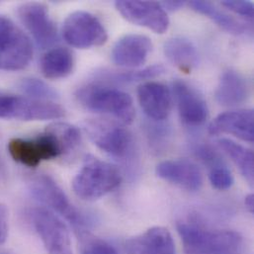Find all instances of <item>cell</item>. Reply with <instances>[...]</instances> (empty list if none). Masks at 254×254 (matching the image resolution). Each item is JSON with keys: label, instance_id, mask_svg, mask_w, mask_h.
<instances>
[{"label": "cell", "instance_id": "obj_26", "mask_svg": "<svg viewBox=\"0 0 254 254\" xmlns=\"http://www.w3.org/2000/svg\"><path fill=\"white\" fill-rule=\"evenodd\" d=\"M49 128L58 136L60 139L64 154L73 151L77 148L81 142L80 131L73 125L67 123H55L49 126Z\"/></svg>", "mask_w": 254, "mask_h": 254}, {"label": "cell", "instance_id": "obj_17", "mask_svg": "<svg viewBox=\"0 0 254 254\" xmlns=\"http://www.w3.org/2000/svg\"><path fill=\"white\" fill-rule=\"evenodd\" d=\"M213 135L232 134L244 141H254V113L251 109L225 112L216 117L209 126Z\"/></svg>", "mask_w": 254, "mask_h": 254}, {"label": "cell", "instance_id": "obj_7", "mask_svg": "<svg viewBox=\"0 0 254 254\" xmlns=\"http://www.w3.org/2000/svg\"><path fill=\"white\" fill-rule=\"evenodd\" d=\"M65 116L64 109L54 101L28 96L0 95V118L20 121L57 120Z\"/></svg>", "mask_w": 254, "mask_h": 254}, {"label": "cell", "instance_id": "obj_8", "mask_svg": "<svg viewBox=\"0 0 254 254\" xmlns=\"http://www.w3.org/2000/svg\"><path fill=\"white\" fill-rule=\"evenodd\" d=\"M64 41L77 49H89L104 45L108 34L93 14L86 11H75L69 14L63 25Z\"/></svg>", "mask_w": 254, "mask_h": 254}, {"label": "cell", "instance_id": "obj_6", "mask_svg": "<svg viewBox=\"0 0 254 254\" xmlns=\"http://www.w3.org/2000/svg\"><path fill=\"white\" fill-rule=\"evenodd\" d=\"M8 152L16 162L27 167H37L42 161L64 154L60 139L49 127L35 138H12L8 143Z\"/></svg>", "mask_w": 254, "mask_h": 254}, {"label": "cell", "instance_id": "obj_24", "mask_svg": "<svg viewBox=\"0 0 254 254\" xmlns=\"http://www.w3.org/2000/svg\"><path fill=\"white\" fill-rule=\"evenodd\" d=\"M165 71L164 67L160 64H153L143 69L127 70V71H104L101 72L97 78L100 83L104 84H126L136 81L148 80L160 76Z\"/></svg>", "mask_w": 254, "mask_h": 254}, {"label": "cell", "instance_id": "obj_23", "mask_svg": "<svg viewBox=\"0 0 254 254\" xmlns=\"http://www.w3.org/2000/svg\"><path fill=\"white\" fill-rule=\"evenodd\" d=\"M218 144L238 166L242 175L253 186L254 183V151L230 138H221Z\"/></svg>", "mask_w": 254, "mask_h": 254}, {"label": "cell", "instance_id": "obj_4", "mask_svg": "<svg viewBox=\"0 0 254 254\" xmlns=\"http://www.w3.org/2000/svg\"><path fill=\"white\" fill-rule=\"evenodd\" d=\"M31 190L35 198L50 208L49 210L64 218L78 232H83V229L89 227L88 217L72 205L64 190L51 176L40 175L34 178Z\"/></svg>", "mask_w": 254, "mask_h": 254}, {"label": "cell", "instance_id": "obj_5", "mask_svg": "<svg viewBox=\"0 0 254 254\" xmlns=\"http://www.w3.org/2000/svg\"><path fill=\"white\" fill-rule=\"evenodd\" d=\"M33 59L30 38L10 19L0 16V69L20 70Z\"/></svg>", "mask_w": 254, "mask_h": 254}, {"label": "cell", "instance_id": "obj_28", "mask_svg": "<svg viewBox=\"0 0 254 254\" xmlns=\"http://www.w3.org/2000/svg\"><path fill=\"white\" fill-rule=\"evenodd\" d=\"M81 254H118L114 247L99 239H85L81 247Z\"/></svg>", "mask_w": 254, "mask_h": 254}, {"label": "cell", "instance_id": "obj_2", "mask_svg": "<svg viewBox=\"0 0 254 254\" xmlns=\"http://www.w3.org/2000/svg\"><path fill=\"white\" fill-rule=\"evenodd\" d=\"M76 98L85 109L112 116L128 125L135 116L132 98L127 92L108 84L95 82L78 89Z\"/></svg>", "mask_w": 254, "mask_h": 254}, {"label": "cell", "instance_id": "obj_14", "mask_svg": "<svg viewBox=\"0 0 254 254\" xmlns=\"http://www.w3.org/2000/svg\"><path fill=\"white\" fill-rule=\"evenodd\" d=\"M136 94L140 108L149 119L160 122L168 118L172 108V93L166 85L146 81L138 86Z\"/></svg>", "mask_w": 254, "mask_h": 254}, {"label": "cell", "instance_id": "obj_33", "mask_svg": "<svg viewBox=\"0 0 254 254\" xmlns=\"http://www.w3.org/2000/svg\"><path fill=\"white\" fill-rule=\"evenodd\" d=\"M0 254H9L8 253H0Z\"/></svg>", "mask_w": 254, "mask_h": 254}, {"label": "cell", "instance_id": "obj_10", "mask_svg": "<svg viewBox=\"0 0 254 254\" xmlns=\"http://www.w3.org/2000/svg\"><path fill=\"white\" fill-rule=\"evenodd\" d=\"M31 218L48 254H72L69 231L54 212L37 208L32 211Z\"/></svg>", "mask_w": 254, "mask_h": 254}, {"label": "cell", "instance_id": "obj_16", "mask_svg": "<svg viewBox=\"0 0 254 254\" xmlns=\"http://www.w3.org/2000/svg\"><path fill=\"white\" fill-rule=\"evenodd\" d=\"M152 50L151 40L138 34L122 37L112 50L113 62L122 67L136 68L145 64Z\"/></svg>", "mask_w": 254, "mask_h": 254}, {"label": "cell", "instance_id": "obj_32", "mask_svg": "<svg viewBox=\"0 0 254 254\" xmlns=\"http://www.w3.org/2000/svg\"><path fill=\"white\" fill-rule=\"evenodd\" d=\"M245 204H246V207L248 209V211L251 213V214H254V194H250L246 197V200H245Z\"/></svg>", "mask_w": 254, "mask_h": 254}, {"label": "cell", "instance_id": "obj_3", "mask_svg": "<svg viewBox=\"0 0 254 254\" xmlns=\"http://www.w3.org/2000/svg\"><path fill=\"white\" fill-rule=\"evenodd\" d=\"M121 182V172L115 165L89 157L73 178L72 189L77 197L92 201L109 194Z\"/></svg>", "mask_w": 254, "mask_h": 254}, {"label": "cell", "instance_id": "obj_20", "mask_svg": "<svg viewBox=\"0 0 254 254\" xmlns=\"http://www.w3.org/2000/svg\"><path fill=\"white\" fill-rule=\"evenodd\" d=\"M167 60L182 72L190 73L199 64V54L192 41L184 37L168 39L163 47Z\"/></svg>", "mask_w": 254, "mask_h": 254}, {"label": "cell", "instance_id": "obj_22", "mask_svg": "<svg viewBox=\"0 0 254 254\" xmlns=\"http://www.w3.org/2000/svg\"><path fill=\"white\" fill-rule=\"evenodd\" d=\"M189 5L194 11L207 16L230 34L241 36L247 34L249 31V28L244 23H241L209 1H191Z\"/></svg>", "mask_w": 254, "mask_h": 254}, {"label": "cell", "instance_id": "obj_29", "mask_svg": "<svg viewBox=\"0 0 254 254\" xmlns=\"http://www.w3.org/2000/svg\"><path fill=\"white\" fill-rule=\"evenodd\" d=\"M222 5L236 14L244 16L250 20L254 19V6L251 1L225 0L222 2Z\"/></svg>", "mask_w": 254, "mask_h": 254}, {"label": "cell", "instance_id": "obj_9", "mask_svg": "<svg viewBox=\"0 0 254 254\" xmlns=\"http://www.w3.org/2000/svg\"><path fill=\"white\" fill-rule=\"evenodd\" d=\"M84 128L93 143L105 153L120 159H126L131 154L133 138L130 131L107 121H86Z\"/></svg>", "mask_w": 254, "mask_h": 254}, {"label": "cell", "instance_id": "obj_19", "mask_svg": "<svg viewBox=\"0 0 254 254\" xmlns=\"http://www.w3.org/2000/svg\"><path fill=\"white\" fill-rule=\"evenodd\" d=\"M250 96V85L246 77L240 72L229 69L225 71L215 91L216 101L226 107L243 104Z\"/></svg>", "mask_w": 254, "mask_h": 254}, {"label": "cell", "instance_id": "obj_31", "mask_svg": "<svg viewBox=\"0 0 254 254\" xmlns=\"http://www.w3.org/2000/svg\"><path fill=\"white\" fill-rule=\"evenodd\" d=\"M160 4L165 11H176L185 5V1H163Z\"/></svg>", "mask_w": 254, "mask_h": 254}, {"label": "cell", "instance_id": "obj_15", "mask_svg": "<svg viewBox=\"0 0 254 254\" xmlns=\"http://www.w3.org/2000/svg\"><path fill=\"white\" fill-rule=\"evenodd\" d=\"M155 172L162 180L187 191H198L203 185L200 168L187 159L164 160L157 164Z\"/></svg>", "mask_w": 254, "mask_h": 254}, {"label": "cell", "instance_id": "obj_27", "mask_svg": "<svg viewBox=\"0 0 254 254\" xmlns=\"http://www.w3.org/2000/svg\"><path fill=\"white\" fill-rule=\"evenodd\" d=\"M209 180L211 185L219 191L230 189L235 182L232 172L225 164L212 167L209 173Z\"/></svg>", "mask_w": 254, "mask_h": 254}, {"label": "cell", "instance_id": "obj_18", "mask_svg": "<svg viewBox=\"0 0 254 254\" xmlns=\"http://www.w3.org/2000/svg\"><path fill=\"white\" fill-rule=\"evenodd\" d=\"M128 254H175V246L170 232L163 227H153L126 244Z\"/></svg>", "mask_w": 254, "mask_h": 254}, {"label": "cell", "instance_id": "obj_25", "mask_svg": "<svg viewBox=\"0 0 254 254\" xmlns=\"http://www.w3.org/2000/svg\"><path fill=\"white\" fill-rule=\"evenodd\" d=\"M19 87L28 97L40 100L56 101L59 99V93L48 83L38 78H24L21 80Z\"/></svg>", "mask_w": 254, "mask_h": 254}, {"label": "cell", "instance_id": "obj_30", "mask_svg": "<svg viewBox=\"0 0 254 254\" xmlns=\"http://www.w3.org/2000/svg\"><path fill=\"white\" fill-rule=\"evenodd\" d=\"M8 235V213L5 206L0 205V246L6 241Z\"/></svg>", "mask_w": 254, "mask_h": 254}, {"label": "cell", "instance_id": "obj_1", "mask_svg": "<svg viewBox=\"0 0 254 254\" xmlns=\"http://www.w3.org/2000/svg\"><path fill=\"white\" fill-rule=\"evenodd\" d=\"M185 254H239L243 238L234 231L213 232L203 227L181 222L177 224Z\"/></svg>", "mask_w": 254, "mask_h": 254}, {"label": "cell", "instance_id": "obj_21", "mask_svg": "<svg viewBox=\"0 0 254 254\" xmlns=\"http://www.w3.org/2000/svg\"><path fill=\"white\" fill-rule=\"evenodd\" d=\"M73 67V54L66 48H54L41 61L42 73L48 79L64 78L72 72Z\"/></svg>", "mask_w": 254, "mask_h": 254}, {"label": "cell", "instance_id": "obj_11", "mask_svg": "<svg viewBox=\"0 0 254 254\" xmlns=\"http://www.w3.org/2000/svg\"><path fill=\"white\" fill-rule=\"evenodd\" d=\"M118 12L128 22L153 31L156 34H164L169 27L167 12L160 3L154 1H116Z\"/></svg>", "mask_w": 254, "mask_h": 254}, {"label": "cell", "instance_id": "obj_12", "mask_svg": "<svg viewBox=\"0 0 254 254\" xmlns=\"http://www.w3.org/2000/svg\"><path fill=\"white\" fill-rule=\"evenodd\" d=\"M18 16L39 47L46 49L58 41L57 26L45 4L24 3L18 8Z\"/></svg>", "mask_w": 254, "mask_h": 254}, {"label": "cell", "instance_id": "obj_13", "mask_svg": "<svg viewBox=\"0 0 254 254\" xmlns=\"http://www.w3.org/2000/svg\"><path fill=\"white\" fill-rule=\"evenodd\" d=\"M178 114L183 123L200 126L206 122L209 109L202 95L187 82L176 79L172 84Z\"/></svg>", "mask_w": 254, "mask_h": 254}]
</instances>
